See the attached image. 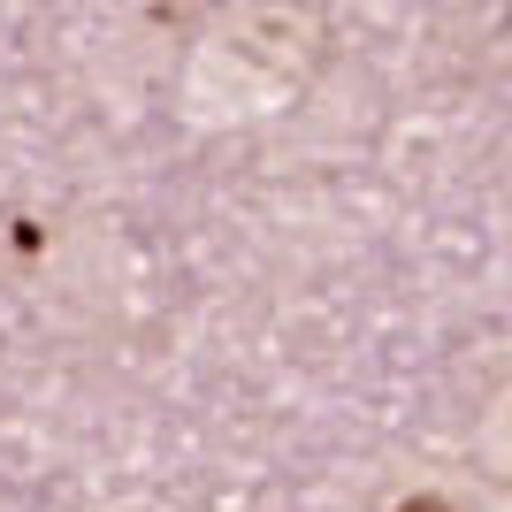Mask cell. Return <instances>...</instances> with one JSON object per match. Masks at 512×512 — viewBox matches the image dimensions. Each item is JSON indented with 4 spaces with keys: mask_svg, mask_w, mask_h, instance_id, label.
I'll return each mask as SVG.
<instances>
[]
</instances>
